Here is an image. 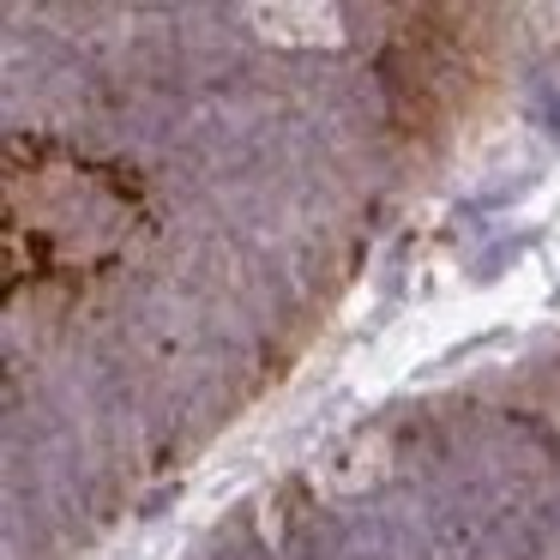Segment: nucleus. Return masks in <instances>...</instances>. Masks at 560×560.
<instances>
[]
</instances>
